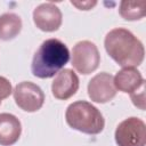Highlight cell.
<instances>
[{
    "instance_id": "12",
    "label": "cell",
    "mask_w": 146,
    "mask_h": 146,
    "mask_svg": "<svg viewBox=\"0 0 146 146\" xmlns=\"http://www.w3.org/2000/svg\"><path fill=\"white\" fill-rule=\"evenodd\" d=\"M22 30V19L14 13L0 15V40L9 41L16 38Z\"/></svg>"
},
{
    "instance_id": "16",
    "label": "cell",
    "mask_w": 146,
    "mask_h": 146,
    "mask_svg": "<svg viewBox=\"0 0 146 146\" xmlns=\"http://www.w3.org/2000/svg\"><path fill=\"white\" fill-rule=\"evenodd\" d=\"M71 3L73 5V6H75V7H78L79 9H81V10H89V9H91L97 2L96 1H71Z\"/></svg>"
},
{
    "instance_id": "13",
    "label": "cell",
    "mask_w": 146,
    "mask_h": 146,
    "mask_svg": "<svg viewBox=\"0 0 146 146\" xmlns=\"http://www.w3.org/2000/svg\"><path fill=\"white\" fill-rule=\"evenodd\" d=\"M145 1L131 2V1H121L119 13L122 18L127 21H138L145 16Z\"/></svg>"
},
{
    "instance_id": "8",
    "label": "cell",
    "mask_w": 146,
    "mask_h": 146,
    "mask_svg": "<svg viewBox=\"0 0 146 146\" xmlns=\"http://www.w3.org/2000/svg\"><path fill=\"white\" fill-rule=\"evenodd\" d=\"M62 11L52 2L41 3L33 10V22L35 26L43 32L57 31L62 25Z\"/></svg>"
},
{
    "instance_id": "11",
    "label": "cell",
    "mask_w": 146,
    "mask_h": 146,
    "mask_svg": "<svg viewBox=\"0 0 146 146\" xmlns=\"http://www.w3.org/2000/svg\"><path fill=\"white\" fill-rule=\"evenodd\" d=\"M21 121L10 113L0 114V145L11 146L21 137Z\"/></svg>"
},
{
    "instance_id": "1",
    "label": "cell",
    "mask_w": 146,
    "mask_h": 146,
    "mask_svg": "<svg viewBox=\"0 0 146 146\" xmlns=\"http://www.w3.org/2000/svg\"><path fill=\"white\" fill-rule=\"evenodd\" d=\"M104 46L110 57L122 67H137L145 57L141 41L123 27L111 30L105 36Z\"/></svg>"
},
{
    "instance_id": "3",
    "label": "cell",
    "mask_w": 146,
    "mask_h": 146,
    "mask_svg": "<svg viewBox=\"0 0 146 146\" xmlns=\"http://www.w3.org/2000/svg\"><path fill=\"white\" fill-rule=\"evenodd\" d=\"M65 119L67 124L87 135H98L105 127V120L100 111L86 100H78L66 108Z\"/></svg>"
},
{
    "instance_id": "15",
    "label": "cell",
    "mask_w": 146,
    "mask_h": 146,
    "mask_svg": "<svg viewBox=\"0 0 146 146\" xmlns=\"http://www.w3.org/2000/svg\"><path fill=\"white\" fill-rule=\"evenodd\" d=\"M11 92H13V87L9 80L3 76H0V105L2 99H6L7 97H9Z\"/></svg>"
},
{
    "instance_id": "7",
    "label": "cell",
    "mask_w": 146,
    "mask_h": 146,
    "mask_svg": "<svg viewBox=\"0 0 146 146\" xmlns=\"http://www.w3.org/2000/svg\"><path fill=\"white\" fill-rule=\"evenodd\" d=\"M88 96L95 103H107L116 96L113 75L107 72L96 74L88 83Z\"/></svg>"
},
{
    "instance_id": "6",
    "label": "cell",
    "mask_w": 146,
    "mask_h": 146,
    "mask_svg": "<svg viewBox=\"0 0 146 146\" xmlns=\"http://www.w3.org/2000/svg\"><path fill=\"white\" fill-rule=\"evenodd\" d=\"M13 94L16 105L25 112H36L43 106L44 94L38 84L31 81L18 83L13 90Z\"/></svg>"
},
{
    "instance_id": "4",
    "label": "cell",
    "mask_w": 146,
    "mask_h": 146,
    "mask_svg": "<svg viewBox=\"0 0 146 146\" xmlns=\"http://www.w3.org/2000/svg\"><path fill=\"white\" fill-rule=\"evenodd\" d=\"M114 137L117 146H145L146 124L139 117H128L119 123Z\"/></svg>"
},
{
    "instance_id": "5",
    "label": "cell",
    "mask_w": 146,
    "mask_h": 146,
    "mask_svg": "<svg viewBox=\"0 0 146 146\" xmlns=\"http://www.w3.org/2000/svg\"><path fill=\"white\" fill-rule=\"evenodd\" d=\"M100 55L97 46L88 40L79 41L72 50V65L81 74H90L97 70Z\"/></svg>"
},
{
    "instance_id": "14",
    "label": "cell",
    "mask_w": 146,
    "mask_h": 146,
    "mask_svg": "<svg viewBox=\"0 0 146 146\" xmlns=\"http://www.w3.org/2000/svg\"><path fill=\"white\" fill-rule=\"evenodd\" d=\"M130 97L135 106H137L143 111L145 110V86L130 94Z\"/></svg>"
},
{
    "instance_id": "2",
    "label": "cell",
    "mask_w": 146,
    "mask_h": 146,
    "mask_svg": "<svg viewBox=\"0 0 146 146\" xmlns=\"http://www.w3.org/2000/svg\"><path fill=\"white\" fill-rule=\"evenodd\" d=\"M70 60V51L58 39L44 40L33 56L31 71L34 76L49 79L57 74Z\"/></svg>"
},
{
    "instance_id": "9",
    "label": "cell",
    "mask_w": 146,
    "mask_h": 146,
    "mask_svg": "<svg viewBox=\"0 0 146 146\" xmlns=\"http://www.w3.org/2000/svg\"><path fill=\"white\" fill-rule=\"evenodd\" d=\"M79 84L80 81L76 73L73 70L64 68L56 74L51 83V91L55 98L59 100H66L76 94Z\"/></svg>"
},
{
    "instance_id": "10",
    "label": "cell",
    "mask_w": 146,
    "mask_h": 146,
    "mask_svg": "<svg viewBox=\"0 0 146 146\" xmlns=\"http://www.w3.org/2000/svg\"><path fill=\"white\" fill-rule=\"evenodd\" d=\"M113 81L116 90L125 94H132L145 86V80L136 67H123L113 76Z\"/></svg>"
}]
</instances>
